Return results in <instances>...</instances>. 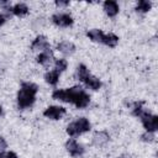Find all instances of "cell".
I'll return each mask as SVG.
<instances>
[{
	"instance_id": "6da1fadb",
	"label": "cell",
	"mask_w": 158,
	"mask_h": 158,
	"mask_svg": "<svg viewBox=\"0 0 158 158\" xmlns=\"http://www.w3.org/2000/svg\"><path fill=\"white\" fill-rule=\"evenodd\" d=\"M52 99L67 104H72L78 110L86 109L90 105L91 96L90 94L80 85H74L64 89H54L51 94Z\"/></svg>"
},
{
	"instance_id": "7a4b0ae2",
	"label": "cell",
	"mask_w": 158,
	"mask_h": 158,
	"mask_svg": "<svg viewBox=\"0 0 158 158\" xmlns=\"http://www.w3.org/2000/svg\"><path fill=\"white\" fill-rule=\"evenodd\" d=\"M38 85L33 81H22L20 89L16 94V105L19 110H28L31 109L38 94Z\"/></svg>"
},
{
	"instance_id": "3957f363",
	"label": "cell",
	"mask_w": 158,
	"mask_h": 158,
	"mask_svg": "<svg viewBox=\"0 0 158 158\" xmlns=\"http://www.w3.org/2000/svg\"><path fill=\"white\" fill-rule=\"evenodd\" d=\"M75 78L86 89H90L93 91H96V90L101 89V86H102L101 80L98 77L93 75L91 72L89 70V68L84 63H80V64L77 65V68H75Z\"/></svg>"
},
{
	"instance_id": "277c9868",
	"label": "cell",
	"mask_w": 158,
	"mask_h": 158,
	"mask_svg": "<svg viewBox=\"0 0 158 158\" xmlns=\"http://www.w3.org/2000/svg\"><path fill=\"white\" fill-rule=\"evenodd\" d=\"M91 122L88 117L81 116V117H77L75 120L70 121L67 127H65V133L70 137V138H77L79 136H83L88 132L91 131Z\"/></svg>"
},
{
	"instance_id": "5b68a950",
	"label": "cell",
	"mask_w": 158,
	"mask_h": 158,
	"mask_svg": "<svg viewBox=\"0 0 158 158\" xmlns=\"http://www.w3.org/2000/svg\"><path fill=\"white\" fill-rule=\"evenodd\" d=\"M138 118L141 120L142 127L144 128L146 132H153V133L157 132V130H158V117H157L156 114L151 112L149 110H146Z\"/></svg>"
},
{
	"instance_id": "8992f818",
	"label": "cell",
	"mask_w": 158,
	"mask_h": 158,
	"mask_svg": "<svg viewBox=\"0 0 158 158\" xmlns=\"http://www.w3.org/2000/svg\"><path fill=\"white\" fill-rule=\"evenodd\" d=\"M51 22L57 26V27H62V28H68L72 27L74 23V19L69 12H64V11H58L54 12L51 16Z\"/></svg>"
},
{
	"instance_id": "52a82bcc",
	"label": "cell",
	"mask_w": 158,
	"mask_h": 158,
	"mask_svg": "<svg viewBox=\"0 0 158 158\" xmlns=\"http://www.w3.org/2000/svg\"><path fill=\"white\" fill-rule=\"evenodd\" d=\"M64 148L67 153L73 158H80L85 154V147L77 138H68L64 143Z\"/></svg>"
},
{
	"instance_id": "ba28073f",
	"label": "cell",
	"mask_w": 158,
	"mask_h": 158,
	"mask_svg": "<svg viewBox=\"0 0 158 158\" xmlns=\"http://www.w3.org/2000/svg\"><path fill=\"white\" fill-rule=\"evenodd\" d=\"M42 114L48 120L58 121V120L64 117V115L67 114V109L64 106H60V105H49L43 110Z\"/></svg>"
},
{
	"instance_id": "9c48e42d",
	"label": "cell",
	"mask_w": 158,
	"mask_h": 158,
	"mask_svg": "<svg viewBox=\"0 0 158 158\" xmlns=\"http://www.w3.org/2000/svg\"><path fill=\"white\" fill-rule=\"evenodd\" d=\"M30 49L32 52H37V53L47 51V49H51V44H49L48 38L44 35H37L32 40V42L30 44Z\"/></svg>"
},
{
	"instance_id": "30bf717a",
	"label": "cell",
	"mask_w": 158,
	"mask_h": 158,
	"mask_svg": "<svg viewBox=\"0 0 158 158\" xmlns=\"http://www.w3.org/2000/svg\"><path fill=\"white\" fill-rule=\"evenodd\" d=\"M110 139H111V137L107 131H105V130L95 131L91 136V146H94L96 148H102L110 142Z\"/></svg>"
},
{
	"instance_id": "8fae6325",
	"label": "cell",
	"mask_w": 158,
	"mask_h": 158,
	"mask_svg": "<svg viewBox=\"0 0 158 158\" xmlns=\"http://www.w3.org/2000/svg\"><path fill=\"white\" fill-rule=\"evenodd\" d=\"M102 10H104V12L107 17L114 19L120 12V5L115 0H106V1L102 2Z\"/></svg>"
},
{
	"instance_id": "7c38bea8",
	"label": "cell",
	"mask_w": 158,
	"mask_h": 158,
	"mask_svg": "<svg viewBox=\"0 0 158 158\" xmlns=\"http://www.w3.org/2000/svg\"><path fill=\"white\" fill-rule=\"evenodd\" d=\"M36 63L42 65V67H49L51 64H53V60H54V56H53V52L51 49H47V51H43V52H40L37 53L36 56Z\"/></svg>"
},
{
	"instance_id": "4fadbf2b",
	"label": "cell",
	"mask_w": 158,
	"mask_h": 158,
	"mask_svg": "<svg viewBox=\"0 0 158 158\" xmlns=\"http://www.w3.org/2000/svg\"><path fill=\"white\" fill-rule=\"evenodd\" d=\"M28 12H30V7L25 2H16V4L11 5V7L7 11L9 15L17 16V17H23V16L28 15Z\"/></svg>"
},
{
	"instance_id": "5bb4252c",
	"label": "cell",
	"mask_w": 158,
	"mask_h": 158,
	"mask_svg": "<svg viewBox=\"0 0 158 158\" xmlns=\"http://www.w3.org/2000/svg\"><path fill=\"white\" fill-rule=\"evenodd\" d=\"M56 49L62 53L63 56H72L75 51H77V47L75 44L72 42V41H67V40H63V41H59L57 44H56Z\"/></svg>"
},
{
	"instance_id": "9a60e30c",
	"label": "cell",
	"mask_w": 158,
	"mask_h": 158,
	"mask_svg": "<svg viewBox=\"0 0 158 158\" xmlns=\"http://www.w3.org/2000/svg\"><path fill=\"white\" fill-rule=\"evenodd\" d=\"M60 75L62 73H59L58 70L56 69H51V70H47L43 75V79L44 81L49 85V86H57V84L59 83L60 80Z\"/></svg>"
},
{
	"instance_id": "2e32d148",
	"label": "cell",
	"mask_w": 158,
	"mask_h": 158,
	"mask_svg": "<svg viewBox=\"0 0 158 158\" xmlns=\"http://www.w3.org/2000/svg\"><path fill=\"white\" fill-rule=\"evenodd\" d=\"M118 41H120V38H118V36H117L116 33H114V32L106 33V32H105L101 44H104V46H106V47H109V48H115V47L118 44Z\"/></svg>"
},
{
	"instance_id": "e0dca14e",
	"label": "cell",
	"mask_w": 158,
	"mask_h": 158,
	"mask_svg": "<svg viewBox=\"0 0 158 158\" xmlns=\"http://www.w3.org/2000/svg\"><path fill=\"white\" fill-rule=\"evenodd\" d=\"M104 35H105V32L101 28H90L86 31V37L91 42H95V43H101Z\"/></svg>"
},
{
	"instance_id": "ac0fdd59",
	"label": "cell",
	"mask_w": 158,
	"mask_h": 158,
	"mask_svg": "<svg viewBox=\"0 0 158 158\" xmlns=\"http://www.w3.org/2000/svg\"><path fill=\"white\" fill-rule=\"evenodd\" d=\"M152 1H148V0H139L136 2V6H135V11L137 14H147L151 11L152 9Z\"/></svg>"
},
{
	"instance_id": "d6986e66",
	"label": "cell",
	"mask_w": 158,
	"mask_h": 158,
	"mask_svg": "<svg viewBox=\"0 0 158 158\" xmlns=\"http://www.w3.org/2000/svg\"><path fill=\"white\" fill-rule=\"evenodd\" d=\"M130 110H131V114H132L135 117H139L147 109L144 107V102H143V101H135V102L131 104Z\"/></svg>"
},
{
	"instance_id": "ffe728a7",
	"label": "cell",
	"mask_w": 158,
	"mask_h": 158,
	"mask_svg": "<svg viewBox=\"0 0 158 158\" xmlns=\"http://www.w3.org/2000/svg\"><path fill=\"white\" fill-rule=\"evenodd\" d=\"M53 69L58 70L59 73H63L68 69V60L64 58V57H60V58H54L53 60Z\"/></svg>"
},
{
	"instance_id": "44dd1931",
	"label": "cell",
	"mask_w": 158,
	"mask_h": 158,
	"mask_svg": "<svg viewBox=\"0 0 158 158\" xmlns=\"http://www.w3.org/2000/svg\"><path fill=\"white\" fill-rule=\"evenodd\" d=\"M141 141L144 142V143H152V142L156 141V133H153V132H146L144 131L141 135Z\"/></svg>"
},
{
	"instance_id": "7402d4cb",
	"label": "cell",
	"mask_w": 158,
	"mask_h": 158,
	"mask_svg": "<svg viewBox=\"0 0 158 158\" xmlns=\"http://www.w3.org/2000/svg\"><path fill=\"white\" fill-rule=\"evenodd\" d=\"M0 158H19V156H17V153L14 152V151L5 149V151H1V152H0Z\"/></svg>"
},
{
	"instance_id": "603a6c76",
	"label": "cell",
	"mask_w": 158,
	"mask_h": 158,
	"mask_svg": "<svg viewBox=\"0 0 158 158\" xmlns=\"http://www.w3.org/2000/svg\"><path fill=\"white\" fill-rule=\"evenodd\" d=\"M9 19H10V15L7 12H0V27H2Z\"/></svg>"
},
{
	"instance_id": "cb8c5ba5",
	"label": "cell",
	"mask_w": 158,
	"mask_h": 158,
	"mask_svg": "<svg viewBox=\"0 0 158 158\" xmlns=\"http://www.w3.org/2000/svg\"><path fill=\"white\" fill-rule=\"evenodd\" d=\"M7 147H9V143H7V141L5 139V137L0 136V152H1V151H5V149H7Z\"/></svg>"
},
{
	"instance_id": "d4e9b609",
	"label": "cell",
	"mask_w": 158,
	"mask_h": 158,
	"mask_svg": "<svg viewBox=\"0 0 158 158\" xmlns=\"http://www.w3.org/2000/svg\"><path fill=\"white\" fill-rule=\"evenodd\" d=\"M54 5H56L57 7H59V9H64V7L69 6L70 2H69V1H62V0H59V1H56Z\"/></svg>"
},
{
	"instance_id": "484cf974",
	"label": "cell",
	"mask_w": 158,
	"mask_h": 158,
	"mask_svg": "<svg viewBox=\"0 0 158 158\" xmlns=\"http://www.w3.org/2000/svg\"><path fill=\"white\" fill-rule=\"evenodd\" d=\"M115 158H131L130 156H127V154H123V156H120V157H115Z\"/></svg>"
},
{
	"instance_id": "4316f807",
	"label": "cell",
	"mask_w": 158,
	"mask_h": 158,
	"mask_svg": "<svg viewBox=\"0 0 158 158\" xmlns=\"http://www.w3.org/2000/svg\"><path fill=\"white\" fill-rule=\"evenodd\" d=\"M2 112H4V110H2V106H1V105H0V116H1V115H2Z\"/></svg>"
}]
</instances>
